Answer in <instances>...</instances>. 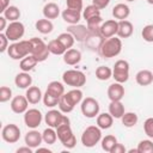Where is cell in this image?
<instances>
[{"mask_svg":"<svg viewBox=\"0 0 153 153\" xmlns=\"http://www.w3.org/2000/svg\"><path fill=\"white\" fill-rule=\"evenodd\" d=\"M121 121H122V124H123L124 127L131 128V127H134V126L137 123L139 117H137V115H136L135 112L129 111V112H124V114H123V116L121 117Z\"/></svg>","mask_w":153,"mask_h":153,"instance_id":"35","label":"cell"},{"mask_svg":"<svg viewBox=\"0 0 153 153\" xmlns=\"http://www.w3.org/2000/svg\"><path fill=\"white\" fill-rule=\"evenodd\" d=\"M127 152V149H126V147H124V145H122V143H116L114 147H112V149L110 151V153H126Z\"/></svg>","mask_w":153,"mask_h":153,"instance_id":"49","label":"cell"},{"mask_svg":"<svg viewBox=\"0 0 153 153\" xmlns=\"http://www.w3.org/2000/svg\"><path fill=\"white\" fill-rule=\"evenodd\" d=\"M126 1H129V2H133V1H135V0H126Z\"/></svg>","mask_w":153,"mask_h":153,"instance_id":"55","label":"cell"},{"mask_svg":"<svg viewBox=\"0 0 153 153\" xmlns=\"http://www.w3.org/2000/svg\"><path fill=\"white\" fill-rule=\"evenodd\" d=\"M2 16L11 23V22H17L20 18V11L17 6H8L4 12Z\"/></svg>","mask_w":153,"mask_h":153,"instance_id":"34","label":"cell"},{"mask_svg":"<svg viewBox=\"0 0 153 153\" xmlns=\"http://www.w3.org/2000/svg\"><path fill=\"white\" fill-rule=\"evenodd\" d=\"M44 121H45V123L48 124V127H51V128H55V129H56L60 124L69 122V118H68L66 115H63L61 110L59 111V110L51 109V110H49V111L45 114Z\"/></svg>","mask_w":153,"mask_h":153,"instance_id":"11","label":"cell"},{"mask_svg":"<svg viewBox=\"0 0 153 153\" xmlns=\"http://www.w3.org/2000/svg\"><path fill=\"white\" fill-rule=\"evenodd\" d=\"M32 151H33V148H31V147H29V146L26 145L25 147H19L16 152H17V153H32Z\"/></svg>","mask_w":153,"mask_h":153,"instance_id":"50","label":"cell"},{"mask_svg":"<svg viewBox=\"0 0 153 153\" xmlns=\"http://www.w3.org/2000/svg\"><path fill=\"white\" fill-rule=\"evenodd\" d=\"M110 1L111 0H92V5L97 6L99 10H103L110 4Z\"/></svg>","mask_w":153,"mask_h":153,"instance_id":"48","label":"cell"},{"mask_svg":"<svg viewBox=\"0 0 153 153\" xmlns=\"http://www.w3.org/2000/svg\"><path fill=\"white\" fill-rule=\"evenodd\" d=\"M117 143V139L114 136V135H106L105 137L102 139V148L105 151V152H109L112 149V147Z\"/></svg>","mask_w":153,"mask_h":153,"instance_id":"40","label":"cell"},{"mask_svg":"<svg viewBox=\"0 0 153 153\" xmlns=\"http://www.w3.org/2000/svg\"><path fill=\"white\" fill-rule=\"evenodd\" d=\"M81 112L87 118H94L99 114V103L93 97H86L81 100Z\"/></svg>","mask_w":153,"mask_h":153,"instance_id":"9","label":"cell"},{"mask_svg":"<svg viewBox=\"0 0 153 153\" xmlns=\"http://www.w3.org/2000/svg\"><path fill=\"white\" fill-rule=\"evenodd\" d=\"M134 26L133 24L124 19V20H118V30H117V36L120 38H128L133 35Z\"/></svg>","mask_w":153,"mask_h":153,"instance_id":"22","label":"cell"},{"mask_svg":"<svg viewBox=\"0 0 153 153\" xmlns=\"http://www.w3.org/2000/svg\"><path fill=\"white\" fill-rule=\"evenodd\" d=\"M81 61V53L78 49L71 48L67 49L66 53L63 54V62L68 66H74Z\"/></svg>","mask_w":153,"mask_h":153,"instance_id":"20","label":"cell"},{"mask_svg":"<svg viewBox=\"0 0 153 153\" xmlns=\"http://www.w3.org/2000/svg\"><path fill=\"white\" fill-rule=\"evenodd\" d=\"M6 20H7V19H6L4 16L0 17V31H1V32L5 31L6 27H7V25H6Z\"/></svg>","mask_w":153,"mask_h":153,"instance_id":"51","label":"cell"},{"mask_svg":"<svg viewBox=\"0 0 153 153\" xmlns=\"http://www.w3.org/2000/svg\"><path fill=\"white\" fill-rule=\"evenodd\" d=\"M117 30H118V20L109 19V20L103 22V24L100 25L99 32L103 38H110L117 35Z\"/></svg>","mask_w":153,"mask_h":153,"instance_id":"14","label":"cell"},{"mask_svg":"<svg viewBox=\"0 0 153 153\" xmlns=\"http://www.w3.org/2000/svg\"><path fill=\"white\" fill-rule=\"evenodd\" d=\"M124 105L121 100H111L109 104V114L114 118H121L124 114Z\"/></svg>","mask_w":153,"mask_h":153,"instance_id":"29","label":"cell"},{"mask_svg":"<svg viewBox=\"0 0 153 153\" xmlns=\"http://www.w3.org/2000/svg\"><path fill=\"white\" fill-rule=\"evenodd\" d=\"M96 78L98 80L105 81V80L112 78V69L106 66H99L96 68Z\"/></svg>","mask_w":153,"mask_h":153,"instance_id":"37","label":"cell"},{"mask_svg":"<svg viewBox=\"0 0 153 153\" xmlns=\"http://www.w3.org/2000/svg\"><path fill=\"white\" fill-rule=\"evenodd\" d=\"M96 122H97V126H98L100 129H109V128H111V127H112L114 117H112L109 112L98 114Z\"/></svg>","mask_w":153,"mask_h":153,"instance_id":"30","label":"cell"},{"mask_svg":"<svg viewBox=\"0 0 153 153\" xmlns=\"http://www.w3.org/2000/svg\"><path fill=\"white\" fill-rule=\"evenodd\" d=\"M135 80L140 86H148L153 82V72L148 69H141L136 73Z\"/></svg>","mask_w":153,"mask_h":153,"instance_id":"25","label":"cell"},{"mask_svg":"<svg viewBox=\"0 0 153 153\" xmlns=\"http://www.w3.org/2000/svg\"><path fill=\"white\" fill-rule=\"evenodd\" d=\"M14 84L19 88H29L32 84V78L29 74V72H22V73H18L16 75Z\"/></svg>","mask_w":153,"mask_h":153,"instance_id":"26","label":"cell"},{"mask_svg":"<svg viewBox=\"0 0 153 153\" xmlns=\"http://www.w3.org/2000/svg\"><path fill=\"white\" fill-rule=\"evenodd\" d=\"M24 140H25V145H27L29 147H31V148H37V147H39V145L42 143L43 137H42V134H41L38 130L32 129V130H30V131H27V133L25 134Z\"/></svg>","mask_w":153,"mask_h":153,"instance_id":"18","label":"cell"},{"mask_svg":"<svg viewBox=\"0 0 153 153\" xmlns=\"http://www.w3.org/2000/svg\"><path fill=\"white\" fill-rule=\"evenodd\" d=\"M130 14V8L126 4H117L112 8V16L117 20H124L129 17Z\"/></svg>","mask_w":153,"mask_h":153,"instance_id":"23","label":"cell"},{"mask_svg":"<svg viewBox=\"0 0 153 153\" xmlns=\"http://www.w3.org/2000/svg\"><path fill=\"white\" fill-rule=\"evenodd\" d=\"M38 152H48V153H50L51 151L48 149V148H39V147H37V153H38Z\"/></svg>","mask_w":153,"mask_h":153,"instance_id":"53","label":"cell"},{"mask_svg":"<svg viewBox=\"0 0 153 153\" xmlns=\"http://www.w3.org/2000/svg\"><path fill=\"white\" fill-rule=\"evenodd\" d=\"M146 1H147L149 5H153V0H146Z\"/></svg>","mask_w":153,"mask_h":153,"instance_id":"54","label":"cell"},{"mask_svg":"<svg viewBox=\"0 0 153 153\" xmlns=\"http://www.w3.org/2000/svg\"><path fill=\"white\" fill-rule=\"evenodd\" d=\"M61 16H62V19H63L66 23H68L69 25L79 24L81 17H82L81 12H79V11H74V10H69V8H67V7H66V10L62 11Z\"/></svg>","mask_w":153,"mask_h":153,"instance_id":"21","label":"cell"},{"mask_svg":"<svg viewBox=\"0 0 153 153\" xmlns=\"http://www.w3.org/2000/svg\"><path fill=\"white\" fill-rule=\"evenodd\" d=\"M55 128L48 127L47 129L43 130L42 133V137H43V142H45L47 145H54L57 140V134L56 130H54Z\"/></svg>","mask_w":153,"mask_h":153,"instance_id":"36","label":"cell"},{"mask_svg":"<svg viewBox=\"0 0 153 153\" xmlns=\"http://www.w3.org/2000/svg\"><path fill=\"white\" fill-rule=\"evenodd\" d=\"M82 100V91L79 88H73L67 93H63L59 99V108L62 112L68 114L73 111L75 105L81 103Z\"/></svg>","mask_w":153,"mask_h":153,"instance_id":"1","label":"cell"},{"mask_svg":"<svg viewBox=\"0 0 153 153\" xmlns=\"http://www.w3.org/2000/svg\"><path fill=\"white\" fill-rule=\"evenodd\" d=\"M35 27H36V30L38 32H41L43 35H48V33H50L53 31L54 25H53V23H51L50 19L44 18V19H38L35 23Z\"/></svg>","mask_w":153,"mask_h":153,"instance_id":"31","label":"cell"},{"mask_svg":"<svg viewBox=\"0 0 153 153\" xmlns=\"http://www.w3.org/2000/svg\"><path fill=\"white\" fill-rule=\"evenodd\" d=\"M29 108V100L25 96H16L11 100V110L14 114H24Z\"/></svg>","mask_w":153,"mask_h":153,"instance_id":"16","label":"cell"},{"mask_svg":"<svg viewBox=\"0 0 153 153\" xmlns=\"http://www.w3.org/2000/svg\"><path fill=\"white\" fill-rule=\"evenodd\" d=\"M45 92L60 99V97L65 93V86H63V84L60 82V81H56V80H55V81H50V82L48 84V86H47Z\"/></svg>","mask_w":153,"mask_h":153,"instance_id":"27","label":"cell"},{"mask_svg":"<svg viewBox=\"0 0 153 153\" xmlns=\"http://www.w3.org/2000/svg\"><path fill=\"white\" fill-rule=\"evenodd\" d=\"M31 42V54L38 62H43L48 59L50 51L48 48V44H45L41 38L38 37H32L30 38Z\"/></svg>","mask_w":153,"mask_h":153,"instance_id":"6","label":"cell"},{"mask_svg":"<svg viewBox=\"0 0 153 153\" xmlns=\"http://www.w3.org/2000/svg\"><path fill=\"white\" fill-rule=\"evenodd\" d=\"M141 36H142L143 41H146L148 43H153V24H148V25L143 26V29L141 31Z\"/></svg>","mask_w":153,"mask_h":153,"instance_id":"42","label":"cell"},{"mask_svg":"<svg viewBox=\"0 0 153 153\" xmlns=\"http://www.w3.org/2000/svg\"><path fill=\"white\" fill-rule=\"evenodd\" d=\"M1 137L8 143H16L20 139V129L17 124H6L1 130Z\"/></svg>","mask_w":153,"mask_h":153,"instance_id":"13","label":"cell"},{"mask_svg":"<svg viewBox=\"0 0 153 153\" xmlns=\"http://www.w3.org/2000/svg\"><path fill=\"white\" fill-rule=\"evenodd\" d=\"M112 78L117 82H127L129 79V63L126 60H117L114 65Z\"/></svg>","mask_w":153,"mask_h":153,"instance_id":"8","label":"cell"},{"mask_svg":"<svg viewBox=\"0 0 153 153\" xmlns=\"http://www.w3.org/2000/svg\"><path fill=\"white\" fill-rule=\"evenodd\" d=\"M102 140V130L98 126H88L81 134V143L84 147H94Z\"/></svg>","mask_w":153,"mask_h":153,"instance_id":"5","label":"cell"},{"mask_svg":"<svg viewBox=\"0 0 153 153\" xmlns=\"http://www.w3.org/2000/svg\"><path fill=\"white\" fill-rule=\"evenodd\" d=\"M25 97L27 98L30 104H38L42 100L43 94H42V91L38 86H30L29 88H26Z\"/></svg>","mask_w":153,"mask_h":153,"instance_id":"24","label":"cell"},{"mask_svg":"<svg viewBox=\"0 0 153 153\" xmlns=\"http://www.w3.org/2000/svg\"><path fill=\"white\" fill-rule=\"evenodd\" d=\"M143 130H145V134L149 137V139H153V117H149L143 123Z\"/></svg>","mask_w":153,"mask_h":153,"instance_id":"46","label":"cell"},{"mask_svg":"<svg viewBox=\"0 0 153 153\" xmlns=\"http://www.w3.org/2000/svg\"><path fill=\"white\" fill-rule=\"evenodd\" d=\"M12 98V90L7 86H1L0 87V102L6 103Z\"/></svg>","mask_w":153,"mask_h":153,"instance_id":"44","label":"cell"},{"mask_svg":"<svg viewBox=\"0 0 153 153\" xmlns=\"http://www.w3.org/2000/svg\"><path fill=\"white\" fill-rule=\"evenodd\" d=\"M7 54L12 60H22L25 56L31 54V42L29 41H19L12 43L8 49Z\"/></svg>","mask_w":153,"mask_h":153,"instance_id":"4","label":"cell"},{"mask_svg":"<svg viewBox=\"0 0 153 153\" xmlns=\"http://www.w3.org/2000/svg\"><path fill=\"white\" fill-rule=\"evenodd\" d=\"M4 32H5V35L7 36V38H8L10 41L17 42V41H19V39L24 36V33H25V26H24V24H23L22 22H19V20H17V22H11V23L7 25V27H6V30H5Z\"/></svg>","mask_w":153,"mask_h":153,"instance_id":"10","label":"cell"},{"mask_svg":"<svg viewBox=\"0 0 153 153\" xmlns=\"http://www.w3.org/2000/svg\"><path fill=\"white\" fill-rule=\"evenodd\" d=\"M67 31L69 33L73 35V37L75 38V41L78 42H85V39L87 38L88 36V29L87 26L85 25H81V24H73V25H69L67 27Z\"/></svg>","mask_w":153,"mask_h":153,"instance_id":"15","label":"cell"},{"mask_svg":"<svg viewBox=\"0 0 153 153\" xmlns=\"http://www.w3.org/2000/svg\"><path fill=\"white\" fill-rule=\"evenodd\" d=\"M67 8L74 10V11H82V0H66Z\"/></svg>","mask_w":153,"mask_h":153,"instance_id":"45","label":"cell"},{"mask_svg":"<svg viewBox=\"0 0 153 153\" xmlns=\"http://www.w3.org/2000/svg\"><path fill=\"white\" fill-rule=\"evenodd\" d=\"M136 148L139 153H153V142L151 140H141Z\"/></svg>","mask_w":153,"mask_h":153,"instance_id":"41","label":"cell"},{"mask_svg":"<svg viewBox=\"0 0 153 153\" xmlns=\"http://www.w3.org/2000/svg\"><path fill=\"white\" fill-rule=\"evenodd\" d=\"M62 80L66 85L72 86L74 88H80L86 84V76L81 71L76 69H68L63 72L62 74Z\"/></svg>","mask_w":153,"mask_h":153,"instance_id":"7","label":"cell"},{"mask_svg":"<svg viewBox=\"0 0 153 153\" xmlns=\"http://www.w3.org/2000/svg\"><path fill=\"white\" fill-rule=\"evenodd\" d=\"M42 112L38 109H27L24 112V123L27 128L31 129H36L39 127L41 122H42Z\"/></svg>","mask_w":153,"mask_h":153,"instance_id":"12","label":"cell"},{"mask_svg":"<svg viewBox=\"0 0 153 153\" xmlns=\"http://www.w3.org/2000/svg\"><path fill=\"white\" fill-rule=\"evenodd\" d=\"M96 16H100V10L94 5H88L85 10H82V18L85 20H88L90 18H93Z\"/></svg>","mask_w":153,"mask_h":153,"instance_id":"39","label":"cell"},{"mask_svg":"<svg viewBox=\"0 0 153 153\" xmlns=\"http://www.w3.org/2000/svg\"><path fill=\"white\" fill-rule=\"evenodd\" d=\"M37 63H38V61H37L32 55H27V56H25L24 59L20 60L19 68H20L23 72H30V71L33 69V67H36Z\"/></svg>","mask_w":153,"mask_h":153,"instance_id":"32","label":"cell"},{"mask_svg":"<svg viewBox=\"0 0 153 153\" xmlns=\"http://www.w3.org/2000/svg\"><path fill=\"white\" fill-rule=\"evenodd\" d=\"M42 100H43V104L47 108H54V106L59 105V98H56V97H54V96H51V94H49L47 92L43 94Z\"/></svg>","mask_w":153,"mask_h":153,"instance_id":"43","label":"cell"},{"mask_svg":"<svg viewBox=\"0 0 153 153\" xmlns=\"http://www.w3.org/2000/svg\"><path fill=\"white\" fill-rule=\"evenodd\" d=\"M108 97L110 100H121L124 97V87L121 82H112L108 87Z\"/></svg>","mask_w":153,"mask_h":153,"instance_id":"17","label":"cell"},{"mask_svg":"<svg viewBox=\"0 0 153 153\" xmlns=\"http://www.w3.org/2000/svg\"><path fill=\"white\" fill-rule=\"evenodd\" d=\"M57 39L65 45L66 49H71V48L74 45V42H75V38L73 37V35L69 33L68 31L60 33V35L57 36Z\"/></svg>","mask_w":153,"mask_h":153,"instance_id":"38","label":"cell"},{"mask_svg":"<svg viewBox=\"0 0 153 153\" xmlns=\"http://www.w3.org/2000/svg\"><path fill=\"white\" fill-rule=\"evenodd\" d=\"M8 38L7 36L5 35V32H1L0 33V53H4L8 49Z\"/></svg>","mask_w":153,"mask_h":153,"instance_id":"47","label":"cell"},{"mask_svg":"<svg viewBox=\"0 0 153 153\" xmlns=\"http://www.w3.org/2000/svg\"><path fill=\"white\" fill-rule=\"evenodd\" d=\"M104 39L105 38L102 37L100 32H90L88 36H87V38L85 39V44L91 50H99V47L102 45V43H103Z\"/></svg>","mask_w":153,"mask_h":153,"instance_id":"19","label":"cell"},{"mask_svg":"<svg viewBox=\"0 0 153 153\" xmlns=\"http://www.w3.org/2000/svg\"><path fill=\"white\" fill-rule=\"evenodd\" d=\"M56 134H57V139L60 140V142L62 143L63 147H66L67 149H72L75 147L76 145V137L73 134V130L71 128V123H62L56 128Z\"/></svg>","mask_w":153,"mask_h":153,"instance_id":"3","label":"cell"},{"mask_svg":"<svg viewBox=\"0 0 153 153\" xmlns=\"http://www.w3.org/2000/svg\"><path fill=\"white\" fill-rule=\"evenodd\" d=\"M60 14V7L55 2H48L43 7V16L47 19H56Z\"/></svg>","mask_w":153,"mask_h":153,"instance_id":"28","label":"cell"},{"mask_svg":"<svg viewBox=\"0 0 153 153\" xmlns=\"http://www.w3.org/2000/svg\"><path fill=\"white\" fill-rule=\"evenodd\" d=\"M0 5H1V10H0V12L2 13V12L10 6V0H0Z\"/></svg>","mask_w":153,"mask_h":153,"instance_id":"52","label":"cell"},{"mask_svg":"<svg viewBox=\"0 0 153 153\" xmlns=\"http://www.w3.org/2000/svg\"><path fill=\"white\" fill-rule=\"evenodd\" d=\"M122 50V41L121 38L117 37H110V38H105L102 43V45L99 47V54L104 57V59H111L117 56Z\"/></svg>","mask_w":153,"mask_h":153,"instance_id":"2","label":"cell"},{"mask_svg":"<svg viewBox=\"0 0 153 153\" xmlns=\"http://www.w3.org/2000/svg\"><path fill=\"white\" fill-rule=\"evenodd\" d=\"M48 48H49V51H50V54H54V55H63L65 53H66V48H65V45L57 39V38H55V39H51L49 43H48Z\"/></svg>","mask_w":153,"mask_h":153,"instance_id":"33","label":"cell"}]
</instances>
